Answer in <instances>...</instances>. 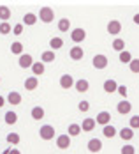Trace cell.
Returning <instances> with one entry per match:
<instances>
[{"instance_id":"5bb4252c","label":"cell","mask_w":139,"mask_h":154,"mask_svg":"<svg viewBox=\"0 0 139 154\" xmlns=\"http://www.w3.org/2000/svg\"><path fill=\"white\" fill-rule=\"evenodd\" d=\"M74 83L76 82H74V78L71 76V75H62V78H60V87L62 89H71Z\"/></svg>"},{"instance_id":"d590c367","label":"cell","mask_w":139,"mask_h":154,"mask_svg":"<svg viewBox=\"0 0 139 154\" xmlns=\"http://www.w3.org/2000/svg\"><path fill=\"white\" fill-rule=\"evenodd\" d=\"M122 154H136V147L134 145H123L122 147Z\"/></svg>"},{"instance_id":"484cf974","label":"cell","mask_w":139,"mask_h":154,"mask_svg":"<svg viewBox=\"0 0 139 154\" xmlns=\"http://www.w3.org/2000/svg\"><path fill=\"white\" fill-rule=\"evenodd\" d=\"M81 133V126L79 124H71L69 128H67V135L69 137H77Z\"/></svg>"},{"instance_id":"4316f807","label":"cell","mask_w":139,"mask_h":154,"mask_svg":"<svg viewBox=\"0 0 139 154\" xmlns=\"http://www.w3.org/2000/svg\"><path fill=\"white\" fill-rule=\"evenodd\" d=\"M11 53H14V55H18V57H21V55H23V45H21L19 41L13 43V45H11Z\"/></svg>"},{"instance_id":"f1b7e54d","label":"cell","mask_w":139,"mask_h":154,"mask_svg":"<svg viewBox=\"0 0 139 154\" xmlns=\"http://www.w3.org/2000/svg\"><path fill=\"white\" fill-rule=\"evenodd\" d=\"M18 122V113L16 112H7L5 113V124H9V126H13V124Z\"/></svg>"},{"instance_id":"1f68e13d","label":"cell","mask_w":139,"mask_h":154,"mask_svg":"<svg viewBox=\"0 0 139 154\" xmlns=\"http://www.w3.org/2000/svg\"><path fill=\"white\" fill-rule=\"evenodd\" d=\"M5 140H7V142H9L11 145H18L21 138H19V135H18V133H9V135L5 137Z\"/></svg>"},{"instance_id":"b9f144b4","label":"cell","mask_w":139,"mask_h":154,"mask_svg":"<svg viewBox=\"0 0 139 154\" xmlns=\"http://www.w3.org/2000/svg\"><path fill=\"white\" fill-rule=\"evenodd\" d=\"M4 105H5V99H4V97H2V96H0V108L4 106Z\"/></svg>"},{"instance_id":"e575fe53","label":"cell","mask_w":139,"mask_h":154,"mask_svg":"<svg viewBox=\"0 0 139 154\" xmlns=\"http://www.w3.org/2000/svg\"><path fill=\"white\" fill-rule=\"evenodd\" d=\"M129 128H132V129H139V115L130 117V124H129Z\"/></svg>"},{"instance_id":"2e32d148","label":"cell","mask_w":139,"mask_h":154,"mask_svg":"<svg viewBox=\"0 0 139 154\" xmlns=\"http://www.w3.org/2000/svg\"><path fill=\"white\" fill-rule=\"evenodd\" d=\"M95 119L92 117H86L83 122H81V131H93V128H95Z\"/></svg>"},{"instance_id":"9a60e30c","label":"cell","mask_w":139,"mask_h":154,"mask_svg":"<svg viewBox=\"0 0 139 154\" xmlns=\"http://www.w3.org/2000/svg\"><path fill=\"white\" fill-rule=\"evenodd\" d=\"M104 91H106L108 94L116 92V91H118V83H116V80H113V78L106 80V82H104Z\"/></svg>"},{"instance_id":"4dcf8cb0","label":"cell","mask_w":139,"mask_h":154,"mask_svg":"<svg viewBox=\"0 0 139 154\" xmlns=\"http://www.w3.org/2000/svg\"><path fill=\"white\" fill-rule=\"evenodd\" d=\"M120 62H122V64H130V62H132V53L127 51V50L122 51V53H120Z\"/></svg>"},{"instance_id":"44dd1931","label":"cell","mask_w":139,"mask_h":154,"mask_svg":"<svg viewBox=\"0 0 139 154\" xmlns=\"http://www.w3.org/2000/svg\"><path fill=\"white\" fill-rule=\"evenodd\" d=\"M44 71H46L44 62H33V66H32V73H33V76H37V75H44Z\"/></svg>"},{"instance_id":"83f0119b","label":"cell","mask_w":139,"mask_h":154,"mask_svg":"<svg viewBox=\"0 0 139 154\" xmlns=\"http://www.w3.org/2000/svg\"><path fill=\"white\" fill-rule=\"evenodd\" d=\"M55 60V51L53 50H48V51H44L42 55H41V62H53Z\"/></svg>"},{"instance_id":"7c38bea8","label":"cell","mask_w":139,"mask_h":154,"mask_svg":"<svg viewBox=\"0 0 139 154\" xmlns=\"http://www.w3.org/2000/svg\"><path fill=\"white\" fill-rule=\"evenodd\" d=\"M88 151L90 152H100L102 151V142L99 138H92L88 142Z\"/></svg>"},{"instance_id":"ffe728a7","label":"cell","mask_w":139,"mask_h":154,"mask_svg":"<svg viewBox=\"0 0 139 154\" xmlns=\"http://www.w3.org/2000/svg\"><path fill=\"white\" fill-rule=\"evenodd\" d=\"M32 119H35V121H41V119H44V108L42 106H33L30 112Z\"/></svg>"},{"instance_id":"603a6c76","label":"cell","mask_w":139,"mask_h":154,"mask_svg":"<svg viewBox=\"0 0 139 154\" xmlns=\"http://www.w3.org/2000/svg\"><path fill=\"white\" fill-rule=\"evenodd\" d=\"M11 18V7H7V5H0V20L2 21H7Z\"/></svg>"},{"instance_id":"f35d334b","label":"cell","mask_w":139,"mask_h":154,"mask_svg":"<svg viewBox=\"0 0 139 154\" xmlns=\"http://www.w3.org/2000/svg\"><path fill=\"white\" fill-rule=\"evenodd\" d=\"M118 94L125 99V97H127V87H125V85H118Z\"/></svg>"},{"instance_id":"52a82bcc","label":"cell","mask_w":139,"mask_h":154,"mask_svg":"<svg viewBox=\"0 0 139 154\" xmlns=\"http://www.w3.org/2000/svg\"><path fill=\"white\" fill-rule=\"evenodd\" d=\"M18 64H19V67H23V69H28V67L32 69V66H33V59H32L30 53H23V55L19 57Z\"/></svg>"},{"instance_id":"836d02e7","label":"cell","mask_w":139,"mask_h":154,"mask_svg":"<svg viewBox=\"0 0 139 154\" xmlns=\"http://www.w3.org/2000/svg\"><path fill=\"white\" fill-rule=\"evenodd\" d=\"M9 32H11V25H9L7 21H2V23H0V34L5 35V34H9Z\"/></svg>"},{"instance_id":"7402d4cb","label":"cell","mask_w":139,"mask_h":154,"mask_svg":"<svg viewBox=\"0 0 139 154\" xmlns=\"http://www.w3.org/2000/svg\"><path fill=\"white\" fill-rule=\"evenodd\" d=\"M113 50H116L118 53H122V51H125V41L122 39V37H116L114 41H113Z\"/></svg>"},{"instance_id":"f546056e","label":"cell","mask_w":139,"mask_h":154,"mask_svg":"<svg viewBox=\"0 0 139 154\" xmlns=\"http://www.w3.org/2000/svg\"><path fill=\"white\" fill-rule=\"evenodd\" d=\"M71 29V21L67 20V18H62L60 21H58V30L60 32H69Z\"/></svg>"},{"instance_id":"ac0fdd59","label":"cell","mask_w":139,"mask_h":154,"mask_svg":"<svg viewBox=\"0 0 139 154\" xmlns=\"http://www.w3.org/2000/svg\"><path fill=\"white\" fill-rule=\"evenodd\" d=\"M102 135H104L106 138H113V137H116V135H118V131H116V128H114V126L108 124V126H104V128H102Z\"/></svg>"},{"instance_id":"30bf717a","label":"cell","mask_w":139,"mask_h":154,"mask_svg":"<svg viewBox=\"0 0 139 154\" xmlns=\"http://www.w3.org/2000/svg\"><path fill=\"white\" fill-rule=\"evenodd\" d=\"M69 55H71L72 60H81V59L85 57V51H83V48L81 46H72L71 48V51H69Z\"/></svg>"},{"instance_id":"6da1fadb","label":"cell","mask_w":139,"mask_h":154,"mask_svg":"<svg viewBox=\"0 0 139 154\" xmlns=\"http://www.w3.org/2000/svg\"><path fill=\"white\" fill-rule=\"evenodd\" d=\"M39 20L42 21V23H51L53 20H55V11H53V7H42L41 11H39Z\"/></svg>"},{"instance_id":"cb8c5ba5","label":"cell","mask_w":139,"mask_h":154,"mask_svg":"<svg viewBox=\"0 0 139 154\" xmlns=\"http://www.w3.org/2000/svg\"><path fill=\"white\" fill-rule=\"evenodd\" d=\"M35 21H37V16L33 14V13H27V14L23 16V25L32 27V25H35Z\"/></svg>"},{"instance_id":"4fadbf2b","label":"cell","mask_w":139,"mask_h":154,"mask_svg":"<svg viewBox=\"0 0 139 154\" xmlns=\"http://www.w3.org/2000/svg\"><path fill=\"white\" fill-rule=\"evenodd\" d=\"M39 87V78L37 76H28L25 80V89L27 91H35Z\"/></svg>"},{"instance_id":"9c48e42d","label":"cell","mask_w":139,"mask_h":154,"mask_svg":"<svg viewBox=\"0 0 139 154\" xmlns=\"http://www.w3.org/2000/svg\"><path fill=\"white\" fill-rule=\"evenodd\" d=\"M108 32L111 35H118V34L122 32V23H120L118 20H111L108 23Z\"/></svg>"},{"instance_id":"8fae6325","label":"cell","mask_w":139,"mask_h":154,"mask_svg":"<svg viewBox=\"0 0 139 154\" xmlns=\"http://www.w3.org/2000/svg\"><path fill=\"white\" fill-rule=\"evenodd\" d=\"M118 135H120V138L123 140V142H130V140L134 138V129L132 128H123V129L118 131Z\"/></svg>"},{"instance_id":"5b68a950","label":"cell","mask_w":139,"mask_h":154,"mask_svg":"<svg viewBox=\"0 0 139 154\" xmlns=\"http://www.w3.org/2000/svg\"><path fill=\"white\" fill-rule=\"evenodd\" d=\"M71 39H72L74 43H77V45L83 43V41L86 39V32H85V29H81V27H79V29H74V30L71 32Z\"/></svg>"},{"instance_id":"8d00e7d4","label":"cell","mask_w":139,"mask_h":154,"mask_svg":"<svg viewBox=\"0 0 139 154\" xmlns=\"http://www.w3.org/2000/svg\"><path fill=\"white\" fill-rule=\"evenodd\" d=\"M77 108H79V112H83V113H85V112H88V110H90V103H88V101H81V103L77 105Z\"/></svg>"},{"instance_id":"74e56055","label":"cell","mask_w":139,"mask_h":154,"mask_svg":"<svg viewBox=\"0 0 139 154\" xmlns=\"http://www.w3.org/2000/svg\"><path fill=\"white\" fill-rule=\"evenodd\" d=\"M13 34H14V35H21V34H23V23H18V25H14Z\"/></svg>"},{"instance_id":"ab89813d","label":"cell","mask_w":139,"mask_h":154,"mask_svg":"<svg viewBox=\"0 0 139 154\" xmlns=\"http://www.w3.org/2000/svg\"><path fill=\"white\" fill-rule=\"evenodd\" d=\"M7 154H21V151H19V149H9Z\"/></svg>"},{"instance_id":"e0dca14e","label":"cell","mask_w":139,"mask_h":154,"mask_svg":"<svg viewBox=\"0 0 139 154\" xmlns=\"http://www.w3.org/2000/svg\"><path fill=\"white\" fill-rule=\"evenodd\" d=\"M74 87H76L77 92H86V91L90 89V83H88V80L81 78V80H77L76 83H74Z\"/></svg>"},{"instance_id":"277c9868","label":"cell","mask_w":139,"mask_h":154,"mask_svg":"<svg viewBox=\"0 0 139 154\" xmlns=\"http://www.w3.org/2000/svg\"><path fill=\"white\" fill-rule=\"evenodd\" d=\"M95 122L100 124L102 128H104V126H108V124L111 122V113H109V112H106V110L99 112V113H97V117H95Z\"/></svg>"},{"instance_id":"8992f818","label":"cell","mask_w":139,"mask_h":154,"mask_svg":"<svg viewBox=\"0 0 139 154\" xmlns=\"http://www.w3.org/2000/svg\"><path fill=\"white\" fill-rule=\"evenodd\" d=\"M56 147L62 149V151L69 149V147H71V137H69L67 133H65V135H58V137H56Z\"/></svg>"},{"instance_id":"3957f363","label":"cell","mask_w":139,"mask_h":154,"mask_svg":"<svg viewBox=\"0 0 139 154\" xmlns=\"http://www.w3.org/2000/svg\"><path fill=\"white\" fill-rule=\"evenodd\" d=\"M39 137L42 140H53L55 137V128L53 126H49V124H44V126H41V129H39Z\"/></svg>"},{"instance_id":"60d3db41","label":"cell","mask_w":139,"mask_h":154,"mask_svg":"<svg viewBox=\"0 0 139 154\" xmlns=\"http://www.w3.org/2000/svg\"><path fill=\"white\" fill-rule=\"evenodd\" d=\"M134 23L139 25V13H138V14H134Z\"/></svg>"},{"instance_id":"7bdbcfd3","label":"cell","mask_w":139,"mask_h":154,"mask_svg":"<svg viewBox=\"0 0 139 154\" xmlns=\"http://www.w3.org/2000/svg\"><path fill=\"white\" fill-rule=\"evenodd\" d=\"M0 80H2V78H0Z\"/></svg>"},{"instance_id":"7a4b0ae2","label":"cell","mask_w":139,"mask_h":154,"mask_svg":"<svg viewBox=\"0 0 139 154\" xmlns=\"http://www.w3.org/2000/svg\"><path fill=\"white\" fill-rule=\"evenodd\" d=\"M92 64H93V67L95 69H106L108 67V57L106 55H102V53H99V55H93V59H92Z\"/></svg>"},{"instance_id":"d4e9b609","label":"cell","mask_w":139,"mask_h":154,"mask_svg":"<svg viewBox=\"0 0 139 154\" xmlns=\"http://www.w3.org/2000/svg\"><path fill=\"white\" fill-rule=\"evenodd\" d=\"M49 46H51V50H53V51H55V50H60V48L63 46V39H62V37H51Z\"/></svg>"},{"instance_id":"d6a6232c","label":"cell","mask_w":139,"mask_h":154,"mask_svg":"<svg viewBox=\"0 0 139 154\" xmlns=\"http://www.w3.org/2000/svg\"><path fill=\"white\" fill-rule=\"evenodd\" d=\"M129 67H130V71L134 75H139V59H132V62L129 64Z\"/></svg>"},{"instance_id":"ba28073f","label":"cell","mask_w":139,"mask_h":154,"mask_svg":"<svg viewBox=\"0 0 139 154\" xmlns=\"http://www.w3.org/2000/svg\"><path fill=\"white\" fill-rule=\"evenodd\" d=\"M116 112H118L120 115H127V113H130V112H132V105H130L127 99H122V101L116 105Z\"/></svg>"},{"instance_id":"d6986e66","label":"cell","mask_w":139,"mask_h":154,"mask_svg":"<svg viewBox=\"0 0 139 154\" xmlns=\"http://www.w3.org/2000/svg\"><path fill=\"white\" fill-rule=\"evenodd\" d=\"M7 103H11V105H19V103H21V94L11 91V92L7 94Z\"/></svg>"}]
</instances>
